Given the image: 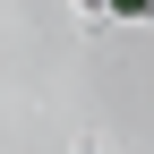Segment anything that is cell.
I'll list each match as a JSON object with an SVG mask.
<instances>
[{
  "mask_svg": "<svg viewBox=\"0 0 154 154\" xmlns=\"http://www.w3.org/2000/svg\"><path fill=\"white\" fill-rule=\"evenodd\" d=\"M86 9H111V17H146V0H86Z\"/></svg>",
  "mask_w": 154,
  "mask_h": 154,
  "instance_id": "obj_1",
  "label": "cell"
}]
</instances>
